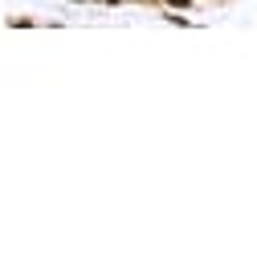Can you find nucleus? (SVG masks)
<instances>
[{
    "instance_id": "obj_1",
    "label": "nucleus",
    "mask_w": 257,
    "mask_h": 257,
    "mask_svg": "<svg viewBox=\"0 0 257 257\" xmlns=\"http://www.w3.org/2000/svg\"><path fill=\"white\" fill-rule=\"evenodd\" d=\"M164 9H192V0H159Z\"/></svg>"
}]
</instances>
